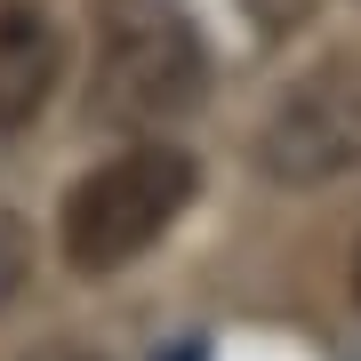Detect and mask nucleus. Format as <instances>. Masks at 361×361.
Returning a JSON list of instances; mask_svg holds the SVG:
<instances>
[{
	"label": "nucleus",
	"mask_w": 361,
	"mask_h": 361,
	"mask_svg": "<svg viewBox=\"0 0 361 361\" xmlns=\"http://www.w3.org/2000/svg\"><path fill=\"white\" fill-rule=\"evenodd\" d=\"M353 305H361V241H353Z\"/></svg>",
	"instance_id": "obj_7"
},
{
	"label": "nucleus",
	"mask_w": 361,
	"mask_h": 361,
	"mask_svg": "<svg viewBox=\"0 0 361 361\" xmlns=\"http://www.w3.org/2000/svg\"><path fill=\"white\" fill-rule=\"evenodd\" d=\"M209 97V40L185 0H97L89 49V121L121 137L177 129Z\"/></svg>",
	"instance_id": "obj_1"
},
{
	"label": "nucleus",
	"mask_w": 361,
	"mask_h": 361,
	"mask_svg": "<svg viewBox=\"0 0 361 361\" xmlns=\"http://www.w3.org/2000/svg\"><path fill=\"white\" fill-rule=\"evenodd\" d=\"M257 169L289 193L337 185L361 169V49L322 56L313 73H297L273 97V113L257 129Z\"/></svg>",
	"instance_id": "obj_3"
},
{
	"label": "nucleus",
	"mask_w": 361,
	"mask_h": 361,
	"mask_svg": "<svg viewBox=\"0 0 361 361\" xmlns=\"http://www.w3.org/2000/svg\"><path fill=\"white\" fill-rule=\"evenodd\" d=\"M25 273H32V233H25L16 209H0V305L25 289Z\"/></svg>",
	"instance_id": "obj_5"
},
{
	"label": "nucleus",
	"mask_w": 361,
	"mask_h": 361,
	"mask_svg": "<svg viewBox=\"0 0 361 361\" xmlns=\"http://www.w3.org/2000/svg\"><path fill=\"white\" fill-rule=\"evenodd\" d=\"M65 80V32L40 0H0V137L32 129Z\"/></svg>",
	"instance_id": "obj_4"
},
{
	"label": "nucleus",
	"mask_w": 361,
	"mask_h": 361,
	"mask_svg": "<svg viewBox=\"0 0 361 361\" xmlns=\"http://www.w3.org/2000/svg\"><path fill=\"white\" fill-rule=\"evenodd\" d=\"M32 361H97V353H89V345H40Z\"/></svg>",
	"instance_id": "obj_6"
},
{
	"label": "nucleus",
	"mask_w": 361,
	"mask_h": 361,
	"mask_svg": "<svg viewBox=\"0 0 361 361\" xmlns=\"http://www.w3.org/2000/svg\"><path fill=\"white\" fill-rule=\"evenodd\" d=\"M193 193H201V161L185 153V145L129 137L113 161H97L89 177H73L65 209H56V249H65L73 273L104 281V273L137 265L145 249L193 209Z\"/></svg>",
	"instance_id": "obj_2"
}]
</instances>
